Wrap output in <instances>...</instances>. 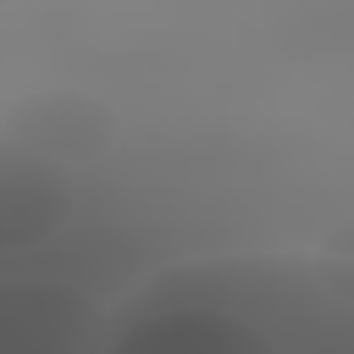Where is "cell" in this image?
I'll use <instances>...</instances> for the list:
<instances>
[{
  "label": "cell",
  "mask_w": 354,
  "mask_h": 354,
  "mask_svg": "<svg viewBox=\"0 0 354 354\" xmlns=\"http://www.w3.org/2000/svg\"><path fill=\"white\" fill-rule=\"evenodd\" d=\"M94 354H354V271L315 249H227L149 271Z\"/></svg>",
  "instance_id": "obj_1"
},
{
  "label": "cell",
  "mask_w": 354,
  "mask_h": 354,
  "mask_svg": "<svg viewBox=\"0 0 354 354\" xmlns=\"http://www.w3.org/2000/svg\"><path fill=\"white\" fill-rule=\"evenodd\" d=\"M105 310L61 277H0V354H94Z\"/></svg>",
  "instance_id": "obj_2"
},
{
  "label": "cell",
  "mask_w": 354,
  "mask_h": 354,
  "mask_svg": "<svg viewBox=\"0 0 354 354\" xmlns=\"http://www.w3.org/2000/svg\"><path fill=\"white\" fill-rule=\"evenodd\" d=\"M0 133H11L17 144L39 149L44 160H55L66 171H83V166H100L116 149L122 116L94 88H33L11 105Z\"/></svg>",
  "instance_id": "obj_3"
},
{
  "label": "cell",
  "mask_w": 354,
  "mask_h": 354,
  "mask_svg": "<svg viewBox=\"0 0 354 354\" xmlns=\"http://www.w3.org/2000/svg\"><path fill=\"white\" fill-rule=\"evenodd\" d=\"M77 210V171L0 133V260L33 254L66 232Z\"/></svg>",
  "instance_id": "obj_4"
},
{
  "label": "cell",
  "mask_w": 354,
  "mask_h": 354,
  "mask_svg": "<svg viewBox=\"0 0 354 354\" xmlns=\"http://www.w3.org/2000/svg\"><path fill=\"white\" fill-rule=\"evenodd\" d=\"M6 6H11V0H0V11H6Z\"/></svg>",
  "instance_id": "obj_5"
}]
</instances>
